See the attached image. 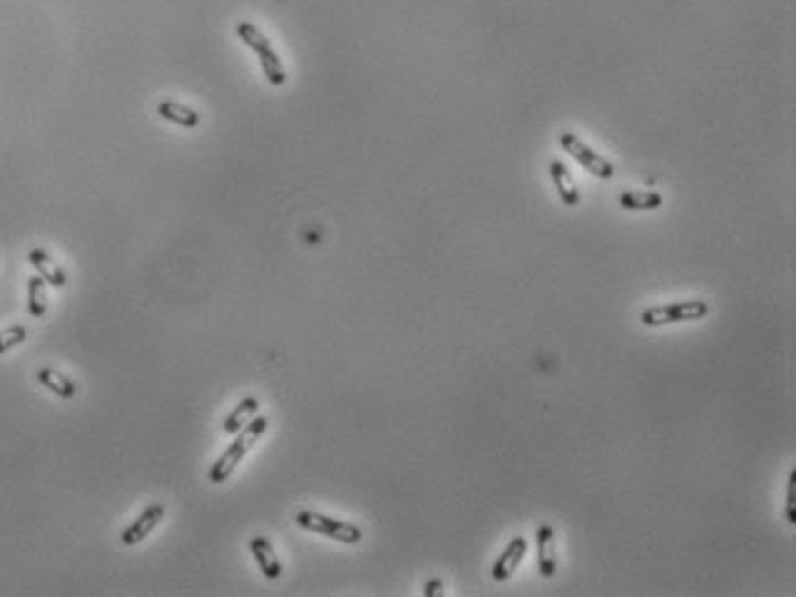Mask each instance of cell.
<instances>
[{"mask_svg":"<svg viewBox=\"0 0 796 597\" xmlns=\"http://www.w3.org/2000/svg\"><path fill=\"white\" fill-rule=\"evenodd\" d=\"M265 432H268V418H264V415L252 418L250 423L238 432V436L234 438V443H231L229 448L220 454V459L213 463L211 471H208V480H211L213 484L226 483L229 475L235 471V466L241 463V459L245 457L256 443H259V438L264 436Z\"/></svg>","mask_w":796,"mask_h":597,"instance_id":"cell-1","label":"cell"},{"mask_svg":"<svg viewBox=\"0 0 796 597\" xmlns=\"http://www.w3.org/2000/svg\"><path fill=\"white\" fill-rule=\"evenodd\" d=\"M235 33H238V37H241L243 42H245L247 46H250L252 51H254L256 55H259V63H261V70H264L265 79H268V84L271 85H284L286 84V70L284 65H282L280 55H277V51L273 49L271 40L261 33L259 28H256L252 21H241L238 24V28H235Z\"/></svg>","mask_w":796,"mask_h":597,"instance_id":"cell-2","label":"cell"},{"mask_svg":"<svg viewBox=\"0 0 796 597\" xmlns=\"http://www.w3.org/2000/svg\"><path fill=\"white\" fill-rule=\"evenodd\" d=\"M709 303L701 298L682 300V303L672 304H658V307H649L642 312L640 321L646 328H662V325L674 323H688V321H701L709 316Z\"/></svg>","mask_w":796,"mask_h":597,"instance_id":"cell-3","label":"cell"},{"mask_svg":"<svg viewBox=\"0 0 796 597\" xmlns=\"http://www.w3.org/2000/svg\"><path fill=\"white\" fill-rule=\"evenodd\" d=\"M296 523L301 528H305V531L316 532V535H323V538H331L342 544H358L363 540V531L356 523L326 517V514L312 512V510H301L296 514Z\"/></svg>","mask_w":796,"mask_h":597,"instance_id":"cell-4","label":"cell"},{"mask_svg":"<svg viewBox=\"0 0 796 597\" xmlns=\"http://www.w3.org/2000/svg\"><path fill=\"white\" fill-rule=\"evenodd\" d=\"M559 144H562V148L566 150L568 154H571L572 160L580 162V164L584 166V169L589 171L592 175H596V178H601V180L614 178V174H616L614 164H612L610 160H605L602 154H598L596 150L589 148V145H586L577 134H572V132H562V136H559Z\"/></svg>","mask_w":796,"mask_h":597,"instance_id":"cell-5","label":"cell"},{"mask_svg":"<svg viewBox=\"0 0 796 597\" xmlns=\"http://www.w3.org/2000/svg\"><path fill=\"white\" fill-rule=\"evenodd\" d=\"M164 512L166 510L162 502H153V505H148V508H145L144 512H141L139 517H136L134 522H132L130 526H127L125 531L121 532L123 547H134V544H139L141 540L148 538V535L155 531L157 523L164 519Z\"/></svg>","mask_w":796,"mask_h":597,"instance_id":"cell-6","label":"cell"},{"mask_svg":"<svg viewBox=\"0 0 796 597\" xmlns=\"http://www.w3.org/2000/svg\"><path fill=\"white\" fill-rule=\"evenodd\" d=\"M526 552H529V542H526V538H522V535L512 538L511 542H508V547L503 549V553H501V556L496 558L494 565H492V579H494V582H508V579L515 574V570L520 568V562L522 558L526 556Z\"/></svg>","mask_w":796,"mask_h":597,"instance_id":"cell-7","label":"cell"},{"mask_svg":"<svg viewBox=\"0 0 796 597\" xmlns=\"http://www.w3.org/2000/svg\"><path fill=\"white\" fill-rule=\"evenodd\" d=\"M250 552L265 579L275 582V579L282 577V562L277 558L275 549H273L271 540L264 538V535H256V538L250 540Z\"/></svg>","mask_w":796,"mask_h":597,"instance_id":"cell-8","label":"cell"},{"mask_svg":"<svg viewBox=\"0 0 796 597\" xmlns=\"http://www.w3.org/2000/svg\"><path fill=\"white\" fill-rule=\"evenodd\" d=\"M547 169H550V178L552 183H554L556 194H559V199L563 201V205H571V208L580 205V190H577V184L575 180H572L568 166L559 160H552L550 164H547Z\"/></svg>","mask_w":796,"mask_h":597,"instance_id":"cell-9","label":"cell"},{"mask_svg":"<svg viewBox=\"0 0 796 597\" xmlns=\"http://www.w3.org/2000/svg\"><path fill=\"white\" fill-rule=\"evenodd\" d=\"M28 261H31L33 268L37 270V274H40V277L45 279L49 286H54V289H63V286L67 284L65 270L55 264V261L51 259L49 254H46L45 249H40V247L31 249V252H28Z\"/></svg>","mask_w":796,"mask_h":597,"instance_id":"cell-10","label":"cell"},{"mask_svg":"<svg viewBox=\"0 0 796 597\" xmlns=\"http://www.w3.org/2000/svg\"><path fill=\"white\" fill-rule=\"evenodd\" d=\"M554 538L556 532L552 526H541L536 532V547H538V570L545 579H552L556 574V556H554Z\"/></svg>","mask_w":796,"mask_h":597,"instance_id":"cell-11","label":"cell"},{"mask_svg":"<svg viewBox=\"0 0 796 597\" xmlns=\"http://www.w3.org/2000/svg\"><path fill=\"white\" fill-rule=\"evenodd\" d=\"M157 114H160L164 120H169V123L178 124V127H185V130H194V127H199L201 123V115L196 114L194 109H190V106L174 100L160 102V104H157Z\"/></svg>","mask_w":796,"mask_h":597,"instance_id":"cell-12","label":"cell"},{"mask_svg":"<svg viewBox=\"0 0 796 597\" xmlns=\"http://www.w3.org/2000/svg\"><path fill=\"white\" fill-rule=\"evenodd\" d=\"M623 210H658L662 205V194L649 190H626L619 196Z\"/></svg>","mask_w":796,"mask_h":597,"instance_id":"cell-13","label":"cell"},{"mask_svg":"<svg viewBox=\"0 0 796 597\" xmlns=\"http://www.w3.org/2000/svg\"><path fill=\"white\" fill-rule=\"evenodd\" d=\"M37 381H40L46 390L58 394L61 399H72L76 394V385L67 379L65 373L55 372V369L42 367L40 372H37Z\"/></svg>","mask_w":796,"mask_h":597,"instance_id":"cell-14","label":"cell"},{"mask_svg":"<svg viewBox=\"0 0 796 597\" xmlns=\"http://www.w3.org/2000/svg\"><path fill=\"white\" fill-rule=\"evenodd\" d=\"M259 411V402L254 397H245L238 406L229 413V418L224 420V432L226 433H238Z\"/></svg>","mask_w":796,"mask_h":597,"instance_id":"cell-15","label":"cell"},{"mask_svg":"<svg viewBox=\"0 0 796 597\" xmlns=\"http://www.w3.org/2000/svg\"><path fill=\"white\" fill-rule=\"evenodd\" d=\"M49 309V298H46V282L35 274L28 279V312L35 319H42Z\"/></svg>","mask_w":796,"mask_h":597,"instance_id":"cell-16","label":"cell"},{"mask_svg":"<svg viewBox=\"0 0 796 597\" xmlns=\"http://www.w3.org/2000/svg\"><path fill=\"white\" fill-rule=\"evenodd\" d=\"M25 339H28V330L24 325H12V328L3 330L0 333V355L7 353L15 346H19V343H24Z\"/></svg>","mask_w":796,"mask_h":597,"instance_id":"cell-17","label":"cell"},{"mask_svg":"<svg viewBox=\"0 0 796 597\" xmlns=\"http://www.w3.org/2000/svg\"><path fill=\"white\" fill-rule=\"evenodd\" d=\"M785 519L790 526L796 523V471H791L787 480V498H785Z\"/></svg>","mask_w":796,"mask_h":597,"instance_id":"cell-18","label":"cell"},{"mask_svg":"<svg viewBox=\"0 0 796 597\" xmlns=\"http://www.w3.org/2000/svg\"><path fill=\"white\" fill-rule=\"evenodd\" d=\"M425 595H427V597H439V595H443V583H441L439 579H430V582L425 583Z\"/></svg>","mask_w":796,"mask_h":597,"instance_id":"cell-19","label":"cell"}]
</instances>
